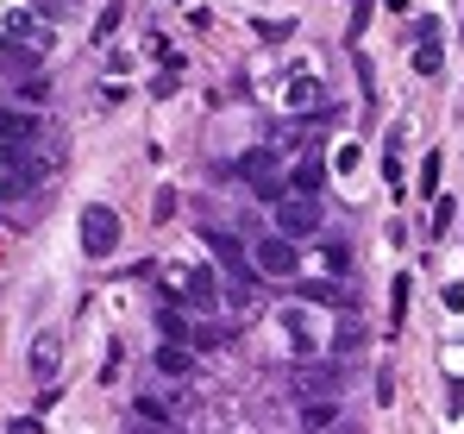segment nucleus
Instances as JSON below:
<instances>
[{"label": "nucleus", "mask_w": 464, "mask_h": 434, "mask_svg": "<svg viewBox=\"0 0 464 434\" xmlns=\"http://www.w3.org/2000/svg\"><path fill=\"white\" fill-rule=\"evenodd\" d=\"M276 233H283V240L320 233V202H314V195H283V202H276Z\"/></svg>", "instance_id": "1"}, {"label": "nucleus", "mask_w": 464, "mask_h": 434, "mask_svg": "<svg viewBox=\"0 0 464 434\" xmlns=\"http://www.w3.org/2000/svg\"><path fill=\"white\" fill-rule=\"evenodd\" d=\"M82 246H88V259H107L119 246V214L114 208H88V214H82Z\"/></svg>", "instance_id": "2"}, {"label": "nucleus", "mask_w": 464, "mask_h": 434, "mask_svg": "<svg viewBox=\"0 0 464 434\" xmlns=\"http://www.w3.org/2000/svg\"><path fill=\"white\" fill-rule=\"evenodd\" d=\"M238 176H251V189H257L264 202H283V176H276V157H270V151H245V157H238Z\"/></svg>", "instance_id": "3"}, {"label": "nucleus", "mask_w": 464, "mask_h": 434, "mask_svg": "<svg viewBox=\"0 0 464 434\" xmlns=\"http://www.w3.org/2000/svg\"><path fill=\"white\" fill-rule=\"evenodd\" d=\"M32 176H38V170H32V157H25V151H0V202L25 195V189H32Z\"/></svg>", "instance_id": "4"}, {"label": "nucleus", "mask_w": 464, "mask_h": 434, "mask_svg": "<svg viewBox=\"0 0 464 434\" xmlns=\"http://www.w3.org/2000/svg\"><path fill=\"white\" fill-rule=\"evenodd\" d=\"M257 271H270V278H283V271H295V246H289L283 233H270V240H257Z\"/></svg>", "instance_id": "5"}, {"label": "nucleus", "mask_w": 464, "mask_h": 434, "mask_svg": "<svg viewBox=\"0 0 464 434\" xmlns=\"http://www.w3.org/2000/svg\"><path fill=\"white\" fill-rule=\"evenodd\" d=\"M208 246H214V259L227 265V278H232V284H238V289H251V265H245V252L232 246V233H208Z\"/></svg>", "instance_id": "6"}, {"label": "nucleus", "mask_w": 464, "mask_h": 434, "mask_svg": "<svg viewBox=\"0 0 464 434\" xmlns=\"http://www.w3.org/2000/svg\"><path fill=\"white\" fill-rule=\"evenodd\" d=\"M32 133H38V127H32L25 114H0V151H25Z\"/></svg>", "instance_id": "7"}, {"label": "nucleus", "mask_w": 464, "mask_h": 434, "mask_svg": "<svg viewBox=\"0 0 464 434\" xmlns=\"http://www.w3.org/2000/svg\"><path fill=\"white\" fill-rule=\"evenodd\" d=\"M157 372H163V378H189V372H195V359H189V346H176V340H170V346L157 353Z\"/></svg>", "instance_id": "8"}, {"label": "nucleus", "mask_w": 464, "mask_h": 434, "mask_svg": "<svg viewBox=\"0 0 464 434\" xmlns=\"http://www.w3.org/2000/svg\"><path fill=\"white\" fill-rule=\"evenodd\" d=\"M333 422H339V403H327V397H314V403H308V410H302V429H308V434L333 429Z\"/></svg>", "instance_id": "9"}, {"label": "nucleus", "mask_w": 464, "mask_h": 434, "mask_svg": "<svg viewBox=\"0 0 464 434\" xmlns=\"http://www.w3.org/2000/svg\"><path fill=\"white\" fill-rule=\"evenodd\" d=\"M440 63H446V57H440V44H421V51H414V70H421V76H433Z\"/></svg>", "instance_id": "10"}, {"label": "nucleus", "mask_w": 464, "mask_h": 434, "mask_svg": "<svg viewBox=\"0 0 464 434\" xmlns=\"http://www.w3.org/2000/svg\"><path fill=\"white\" fill-rule=\"evenodd\" d=\"M364 13H370V0H351V19H357V25H364Z\"/></svg>", "instance_id": "11"}, {"label": "nucleus", "mask_w": 464, "mask_h": 434, "mask_svg": "<svg viewBox=\"0 0 464 434\" xmlns=\"http://www.w3.org/2000/svg\"><path fill=\"white\" fill-rule=\"evenodd\" d=\"M138 434H170V429H138Z\"/></svg>", "instance_id": "12"}]
</instances>
